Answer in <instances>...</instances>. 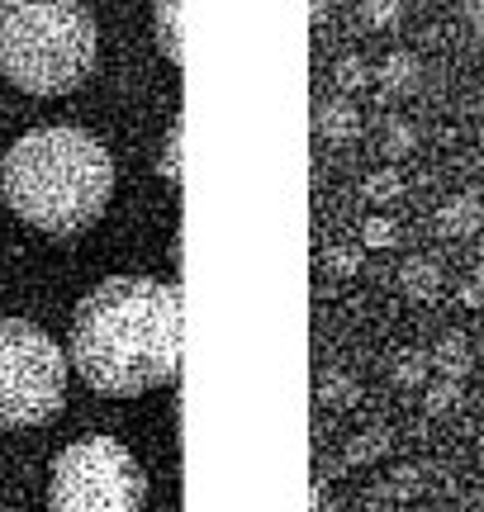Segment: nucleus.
<instances>
[{"label":"nucleus","instance_id":"1","mask_svg":"<svg viewBox=\"0 0 484 512\" xmlns=\"http://www.w3.org/2000/svg\"><path fill=\"white\" fill-rule=\"evenodd\" d=\"M72 361L91 389L133 399L176 380L181 366V290L119 275L91 290L72 323Z\"/></svg>","mask_w":484,"mask_h":512},{"label":"nucleus","instance_id":"2","mask_svg":"<svg viewBox=\"0 0 484 512\" xmlns=\"http://www.w3.org/2000/svg\"><path fill=\"white\" fill-rule=\"evenodd\" d=\"M0 190L24 223L43 233H81L110 204L114 162L86 128H34L5 152Z\"/></svg>","mask_w":484,"mask_h":512},{"label":"nucleus","instance_id":"3","mask_svg":"<svg viewBox=\"0 0 484 512\" xmlns=\"http://www.w3.org/2000/svg\"><path fill=\"white\" fill-rule=\"evenodd\" d=\"M95 67V19L81 0H0V72L29 95H67Z\"/></svg>","mask_w":484,"mask_h":512},{"label":"nucleus","instance_id":"4","mask_svg":"<svg viewBox=\"0 0 484 512\" xmlns=\"http://www.w3.org/2000/svg\"><path fill=\"white\" fill-rule=\"evenodd\" d=\"M67 361L43 328L0 318V427H38L62 413Z\"/></svg>","mask_w":484,"mask_h":512},{"label":"nucleus","instance_id":"5","mask_svg":"<svg viewBox=\"0 0 484 512\" xmlns=\"http://www.w3.org/2000/svg\"><path fill=\"white\" fill-rule=\"evenodd\" d=\"M148 479L114 437L72 441L53 465L48 503L53 512H143Z\"/></svg>","mask_w":484,"mask_h":512},{"label":"nucleus","instance_id":"6","mask_svg":"<svg viewBox=\"0 0 484 512\" xmlns=\"http://www.w3.org/2000/svg\"><path fill=\"white\" fill-rule=\"evenodd\" d=\"M371 86L385 100H404V95H413L418 86H423V62L413 53H404V48H394V53L380 57V67H371ZM366 86V91H371Z\"/></svg>","mask_w":484,"mask_h":512},{"label":"nucleus","instance_id":"7","mask_svg":"<svg viewBox=\"0 0 484 512\" xmlns=\"http://www.w3.org/2000/svg\"><path fill=\"white\" fill-rule=\"evenodd\" d=\"M432 228H437V238H451V242L475 238L484 228V200L480 195H451V200L432 214Z\"/></svg>","mask_w":484,"mask_h":512},{"label":"nucleus","instance_id":"8","mask_svg":"<svg viewBox=\"0 0 484 512\" xmlns=\"http://www.w3.org/2000/svg\"><path fill=\"white\" fill-rule=\"evenodd\" d=\"M399 290L409 294V299H418V304H432L442 294V266L432 256H409L399 266Z\"/></svg>","mask_w":484,"mask_h":512},{"label":"nucleus","instance_id":"9","mask_svg":"<svg viewBox=\"0 0 484 512\" xmlns=\"http://www.w3.org/2000/svg\"><path fill=\"white\" fill-rule=\"evenodd\" d=\"M423 465H394V475L385 479V484H375L371 494H366V503H380V498H390V503H413V498L423 494Z\"/></svg>","mask_w":484,"mask_h":512},{"label":"nucleus","instance_id":"10","mask_svg":"<svg viewBox=\"0 0 484 512\" xmlns=\"http://www.w3.org/2000/svg\"><path fill=\"white\" fill-rule=\"evenodd\" d=\"M432 370H442L447 380H466L470 375V342L461 332H447V337H437V347H432Z\"/></svg>","mask_w":484,"mask_h":512},{"label":"nucleus","instance_id":"11","mask_svg":"<svg viewBox=\"0 0 484 512\" xmlns=\"http://www.w3.org/2000/svg\"><path fill=\"white\" fill-rule=\"evenodd\" d=\"M428 351H418V347H404V351H394L390 356V384L394 389H423L428 384Z\"/></svg>","mask_w":484,"mask_h":512},{"label":"nucleus","instance_id":"12","mask_svg":"<svg viewBox=\"0 0 484 512\" xmlns=\"http://www.w3.org/2000/svg\"><path fill=\"white\" fill-rule=\"evenodd\" d=\"M356 195L380 209V204H390V200H399V195H404V176H399L394 166H375V171H366V176H361Z\"/></svg>","mask_w":484,"mask_h":512},{"label":"nucleus","instance_id":"13","mask_svg":"<svg viewBox=\"0 0 484 512\" xmlns=\"http://www.w3.org/2000/svg\"><path fill=\"white\" fill-rule=\"evenodd\" d=\"M413 147H418V128H413V119H385V128H380V157L385 162H404V157H413Z\"/></svg>","mask_w":484,"mask_h":512},{"label":"nucleus","instance_id":"14","mask_svg":"<svg viewBox=\"0 0 484 512\" xmlns=\"http://www.w3.org/2000/svg\"><path fill=\"white\" fill-rule=\"evenodd\" d=\"M157 43L171 62L186 57V38H181V0H157Z\"/></svg>","mask_w":484,"mask_h":512},{"label":"nucleus","instance_id":"15","mask_svg":"<svg viewBox=\"0 0 484 512\" xmlns=\"http://www.w3.org/2000/svg\"><path fill=\"white\" fill-rule=\"evenodd\" d=\"M404 15V0H356V24L366 34H385Z\"/></svg>","mask_w":484,"mask_h":512},{"label":"nucleus","instance_id":"16","mask_svg":"<svg viewBox=\"0 0 484 512\" xmlns=\"http://www.w3.org/2000/svg\"><path fill=\"white\" fill-rule=\"evenodd\" d=\"M399 242V223L390 219V214H366V219L356 223V247H371V252H380V247H394Z\"/></svg>","mask_w":484,"mask_h":512},{"label":"nucleus","instance_id":"17","mask_svg":"<svg viewBox=\"0 0 484 512\" xmlns=\"http://www.w3.org/2000/svg\"><path fill=\"white\" fill-rule=\"evenodd\" d=\"M461 394H466V389H461V380H447V375H442V380L423 394V408H428V413H451V408L461 403Z\"/></svg>","mask_w":484,"mask_h":512},{"label":"nucleus","instance_id":"18","mask_svg":"<svg viewBox=\"0 0 484 512\" xmlns=\"http://www.w3.org/2000/svg\"><path fill=\"white\" fill-rule=\"evenodd\" d=\"M157 171H162L167 181H176V176H181V119L171 124L167 143H162V162H157Z\"/></svg>","mask_w":484,"mask_h":512},{"label":"nucleus","instance_id":"19","mask_svg":"<svg viewBox=\"0 0 484 512\" xmlns=\"http://www.w3.org/2000/svg\"><path fill=\"white\" fill-rule=\"evenodd\" d=\"M461 304H466V309H484V266H475V271L461 280Z\"/></svg>","mask_w":484,"mask_h":512},{"label":"nucleus","instance_id":"20","mask_svg":"<svg viewBox=\"0 0 484 512\" xmlns=\"http://www.w3.org/2000/svg\"><path fill=\"white\" fill-rule=\"evenodd\" d=\"M466 24L475 38H484V0H466Z\"/></svg>","mask_w":484,"mask_h":512},{"label":"nucleus","instance_id":"21","mask_svg":"<svg viewBox=\"0 0 484 512\" xmlns=\"http://www.w3.org/2000/svg\"><path fill=\"white\" fill-rule=\"evenodd\" d=\"M475 238H480V256H484V228H480V233H475Z\"/></svg>","mask_w":484,"mask_h":512},{"label":"nucleus","instance_id":"22","mask_svg":"<svg viewBox=\"0 0 484 512\" xmlns=\"http://www.w3.org/2000/svg\"><path fill=\"white\" fill-rule=\"evenodd\" d=\"M480 171H484V143H480Z\"/></svg>","mask_w":484,"mask_h":512},{"label":"nucleus","instance_id":"23","mask_svg":"<svg viewBox=\"0 0 484 512\" xmlns=\"http://www.w3.org/2000/svg\"><path fill=\"white\" fill-rule=\"evenodd\" d=\"M475 512H484V508H475Z\"/></svg>","mask_w":484,"mask_h":512}]
</instances>
